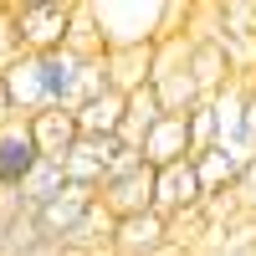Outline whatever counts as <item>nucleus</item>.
Instances as JSON below:
<instances>
[{"label": "nucleus", "instance_id": "1", "mask_svg": "<svg viewBox=\"0 0 256 256\" xmlns=\"http://www.w3.org/2000/svg\"><path fill=\"white\" fill-rule=\"evenodd\" d=\"M154 180H159V169L144 159V148H138V144H128L123 154L113 159V169L102 174V184H98V200L108 205L113 216L154 210Z\"/></svg>", "mask_w": 256, "mask_h": 256}, {"label": "nucleus", "instance_id": "2", "mask_svg": "<svg viewBox=\"0 0 256 256\" xmlns=\"http://www.w3.org/2000/svg\"><path fill=\"white\" fill-rule=\"evenodd\" d=\"M88 6L102 20L108 46H123V41H154L159 26H164V0H88Z\"/></svg>", "mask_w": 256, "mask_h": 256}, {"label": "nucleus", "instance_id": "3", "mask_svg": "<svg viewBox=\"0 0 256 256\" xmlns=\"http://www.w3.org/2000/svg\"><path fill=\"white\" fill-rule=\"evenodd\" d=\"M72 10H77V0H36V6L10 10L16 31H20V46H26V52L62 46V41H67V26H72Z\"/></svg>", "mask_w": 256, "mask_h": 256}, {"label": "nucleus", "instance_id": "4", "mask_svg": "<svg viewBox=\"0 0 256 256\" xmlns=\"http://www.w3.org/2000/svg\"><path fill=\"white\" fill-rule=\"evenodd\" d=\"M41 159V144L31 134V118L26 113H10L0 123V195H10V190L26 184V174L36 169Z\"/></svg>", "mask_w": 256, "mask_h": 256}, {"label": "nucleus", "instance_id": "5", "mask_svg": "<svg viewBox=\"0 0 256 256\" xmlns=\"http://www.w3.org/2000/svg\"><path fill=\"white\" fill-rule=\"evenodd\" d=\"M200 200H205V184H200L195 154L159 164V180H154V210H164V216H180V210H195Z\"/></svg>", "mask_w": 256, "mask_h": 256}, {"label": "nucleus", "instance_id": "6", "mask_svg": "<svg viewBox=\"0 0 256 256\" xmlns=\"http://www.w3.org/2000/svg\"><path fill=\"white\" fill-rule=\"evenodd\" d=\"M113 251L118 256H159V251H169V216H164V210H134V216H118Z\"/></svg>", "mask_w": 256, "mask_h": 256}, {"label": "nucleus", "instance_id": "7", "mask_svg": "<svg viewBox=\"0 0 256 256\" xmlns=\"http://www.w3.org/2000/svg\"><path fill=\"white\" fill-rule=\"evenodd\" d=\"M123 134H77V144L67 148V180L77 184H102V174L113 169V159L123 154Z\"/></svg>", "mask_w": 256, "mask_h": 256}, {"label": "nucleus", "instance_id": "8", "mask_svg": "<svg viewBox=\"0 0 256 256\" xmlns=\"http://www.w3.org/2000/svg\"><path fill=\"white\" fill-rule=\"evenodd\" d=\"M92 200H98V184H77V180H67V190H56L46 205L31 210V216H36V230H41V236H52V241H67V230L88 216Z\"/></svg>", "mask_w": 256, "mask_h": 256}, {"label": "nucleus", "instance_id": "9", "mask_svg": "<svg viewBox=\"0 0 256 256\" xmlns=\"http://www.w3.org/2000/svg\"><path fill=\"white\" fill-rule=\"evenodd\" d=\"M0 82H6V92H10V108L16 113H41V108H52L46 102V82H41V62L36 52H20L6 62V72H0Z\"/></svg>", "mask_w": 256, "mask_h": 256}, {"label": "nucleus", "instance_id": "10", "mask_svg": "<svg viewBox=\"0 0 256 256\" xmlns=\"http://www.w3.org/2000/svg\"><path fill=\"white\" fill-rule=\"evenodd\" d=\"M36 62H41V82H46V102H52V108H77L82 56L72 46H52V52H36Z\"/></svg>", "mask_w": 256, "mask_h": 256}, {"label": "nucleus", "instance_id": "11", "mask_svg": "<svg viewBox=\"0 0 256 256\" xmlns=\"http://www.w3.org/2000/svg\"><path fill=\"white\" fill-rule=\"evenodd\" d=\"M138 148H144V159L154 164V169L169 164V159H184V154H190V118H184V113H164V118L144 134Z\"/></svg>", "mask_w": 256, "mask_h": 256}, {"label": "nucleus", "instance_id": "12", "mask_svg": "<svg viewBox=\"0 0 256 256\" xmlns=\"http://www.w3.org/2000/svg\"><path fill=\"white\" fill-rule=\"evenodd\" d=\"M108 72L113 88H138V82H154V41H123V46H108Z\"/></svg>", "mask_w": 256, "mask_h": 256}, {"label": "nucleus", "instance_id": "13", "mask_svg": "<svg viewBox=\"0 0 256 256\" xmlns=\"http://www.w3.org/2000/svg\"><path fill=\"white\" fill-rule=\"evenodd\" d=\"M169 108H164V98H159V88L154 82H138V88H128V108H123V144H144V134L154 128L159 118H164Z\"/></svg>", "mask_w": 256, "mask_h": 256}, {"label": "nucleus", "instance_id": "14", "mask_svg": "<svg viewBox=\"0 0 256 256\" xmlns=\"http://www.w3.org/2000/svg\"><path fill=\"white\" fill-rule=\"evenodd\" d=\"M31 134H36V144H41V154H52V159H67V148L77 144V113L72 108H41V113H31Z\"/></svg>", "mask_w": 256, "mask_h": 256}, {"label": "nucleus", "instance_id": "15", "mask_svg": "<svg viewBox=\"0 0 256 256\" xmlns=\"http://www.w3.org/2000/svg\"><path fill=\"white\" fill-rule=\"evenodd\" d=\"M123 108H128V92L123 88H108V92H98L88 102H77V128L82 134H118L123 128Z\"/></svg>", "mask_w": 256, "mask_h": 256}, {"label": "nucleus", "instance_id": "16", "mask_svg": "<svg viewBox=\"0 0 256 256\" xmlns=\"http://www.w3.org/2000/svg\"><path fill=\"white\" fill-rule=\"evenodd\" d=\"M56 190H67V159L41 154V159H36V169L26 174V184H20V190H10V195L26 205V210H36V205H46Z\"/></svg>", "mask_w": 256, "mask_h": 256}, {"label": "nucleus", "instance_id": "17", "mask_svg": "<svg viewBox=\"0 0 256 256\" xmlns=\"http://www.w3.org/2000/svg\"><path fill=\"white\" fill-rule=\"evenodd\" d=\"M113 226H118V216H113L102 200H92L88 216L67 230V241H62V246H67V251H102V246H113Z\"/></svg>", "mask_w": 256, "mask_h": 256}, {"label": "nucleus", "instance_id": "18", "mask_svg": "<svg viewBox=\"0 0 256 256\" xmlns=\"http://www.w3.org/2000/svg\"><path fill=\"white\" fill-rule=\"evenodd\" d=\"M241 154L236 148H226V144H210V148H200L195 154V169H200V184H205V195H220V190H230L236 184V174H241Z\"/></svg>", "mask_w": 256, "mask_h": 256}, {"label": "nucleus", "instance_id": "19", "mask_svg": "<svg viewBox=\"0 0 256 256\" xmlns=\"http://www.w3.org/2000/svg\"><path fill=\"white\" fill-rule=\"evenodd\" d=\"M190 72H195V82H200V92L210 98V92H220L230 77V56H226V46L220 41H195V56H190Z\"/></svg>", "mask_w": 256, "mask_h": 256}, {"label": "nucleus", "instance_id": "20", "mask_svg": "<svg viewBox=\"0 0 256 256\" xmlns=\"http://www.w3.org/2000/svg\"><path fill=\"white\" fill-rule=\"evenodd\" d=\"M62 46H72L77 56H98V52H108V36H102V20L92 16L88 0H77V10H72V26H67V41Z\"/></svg>", "mask_w": 256, "mask_h": 256}, {"label": "nucleus", "instance_id": "21", "mask_svg": "<svg viewBox=\"0 0 256 256\" xmlns=\"http://www.w3.org/2000/svg\"><path fill=\"white\" fill-rule=\"evenodd\" d=\"M154 88H159V98H164V108H169V113H190V108L205 98V92H200V82H195V72H169V77H154Z\"/></svg>", "mask_w": 256, "mask_h": 256}, {"label": "nucleus", "instance_id": "22", "mask_svg": "<svg viewBox=\"0 0 256 256\" xmlns=\"http://www.w3.org/2000/svg\"><path fill=\"white\" fill-rule=\"evenodd\" d=\"M113 88V72H108V52H98V56H82V72H77V102H88L98 92H108Z\"/></svg>", "mask_w": 256, "mask_h": 256}, {"label": "nucleus", "instance_id": "23", "mask_svg": "<svg viewBox=\"0 0 256 256\" xmlns=\"http://www.w3.org/2000/svg\"><path fill=\"white\" fill-rule=\"evenodd\" d=\"M184 118H190V154H200V148L220 144V128H216V108H210V98H200Z\"/></svg>", "mask_w": 256, "mask_h": 256}, {"label": "nucleus", "instance_id": "24", "mask_svg": "<svg viewBox=\"0 0 256 256\" xmlns=\"http://www.w3.org/2000/svg\"><path fill=\"white\" fill-rule=\"evenodd\" d=\"M230 190H236V200H241L246 216H256V154L241 164V174H236V184H230Z\"/></svg>", "mask_w": 256, "mask_h": 256}, {"label": "nucleus", "instance_id": "25", "mask_svg": "<svg viewBox=\"0 0 256 256\" xmlns=\"http://www.w3.org/2000/svg\"><path fill=\"white\" fill-rule=\"evenodd\" d=\"M241 148H246V159L256 154V82H251V98H246V134H241Z\"/></svg>", "mask_w": 256, "mask_h": 256}, {"label": "nucleus", "instance_id": "26", "mask_svg": "<svg viewBox=\"0 0 256 256\" xmlns=\"http://www.w3.org/2000/svg\"><path fill=\"white\" fill-rule=\"evenodd\" d=\"M6 10H20V6H36V0H0Z\"/></svg>", "mask_w": 256, "mask_h": 256}]
</instances>
